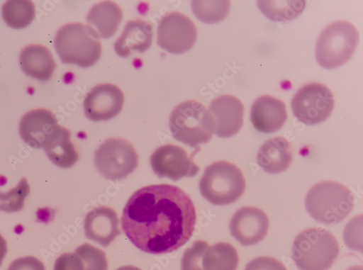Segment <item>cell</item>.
<instances>
[{"label": "cell", "instance_id": "obj_1", "mask_svg": "<svg viewBox=\"0 0 363 270\" xmlns=\"http://www.w3.org/2000/svg\"><path fill=\"white\" fill-rule=\"evenodd\" d=\"M196 213L189 196L170 185L144 187L127 203L122 227L133 244L143 252L172 253L191 238Z\"/></svg>", "mask_w": 363, "mask_h": 270}, {"label": "cell", "instance_id": "obj_2", "mask_svg": "<svg viewBox=\"0 0 363 270\" xmlns=\"http://www.w3.org/2000/svg\"><path fill=\"white\" fill-rule=\"evenodd\" d=\"M352 193L344 185L325 181L308 192L306 206L310 215L318 223L335 225L345 220L354 208Z\"/></svg>", "mask_w": 363, "mask_h": 270}, {"label": "cell", "instance_id": "obj_3", "mask_svg": "<svg viewBox=\"0 0 363 270\" xmlns=\"http://www.w3.org/2000/svg\"><path fill=\"white\" fill-rule=\"evenodd\" d=\"M334 235L321 227L300 232L292 247V259L301 270H328L340 254Z\"/></svg>", "mask_w": 363, "mask_h": 270}, {"label": "cell", "instance_id": "obj_4", "mask_svg": "<svg viewBox=\"0 0 363 270\" xmlns=\"http://www.w3.org/2000/svg\"><path fill=\"white\" fill-rule=\"evenodd\" d=\"M55 48L64 64L88 68L101 57L102 47L99 40L80 23H68L58 30Z\"/></svg>", "mask_w": 363, "mask_h": 270}, {"label": "cell", "instance_id": "obj_5", "mask_svg": "<svg viewBox=\"0 0 363 270\" xmlns=\"http://www.w3.org/2000/svg\"><path fill=\"white\" fill-rule=\"evenodd\" d=\"M199 189L202 196L209 203L225 206L236 202L243 195L246 181L238 167L221 161L206 167Z\"/></svg>", "mask_w": 363, "mask_h": 270}, {"label": "cell", "instance_id": "obj_6", "mask_svg": "<svg viewBox=\"0 0 363 270\" xmlns=\"http://www.w3.org/2000/svg\"><path fill=\"white\" fill-rule=\"evenodd\" d=\"M359 42L355 26L347 21H336L321 33L315 47L317 62L322 67L334 69L342 67L353 56Z\"/></svg>", "mask_w": 363, "mask_h": 270}, {"label": "cell", "instance_id": "obj_7", "mask_svg": "<svg viewBox=\"0 0 363 270\" xmlns=\"http://www.w3.org/2000/svg\"><path fill=\"white\" fill-rule=\"evenodd\" d=\"M169 128L174 139L192 147L208 142L213 135L208 110L195 101L181 103L173 110Z\"/></svg>", "mask_w": 363, "mask_h": 270}, {"label": "cell", "instance_id": "obj_8", "mask_svg": "<svg viewBox=\"0 0 363 270\" xmlns=\"http://www.w3.org/2000/svg\"><path fill=\"white\" fill-rule=\"evenodd\" d=\"M94 161L103 176L116 181L125 179L137 169L139 157L129 141L110 138L96 150Z\"/></svg>", "mask_w": 363, "mask_h": 270}, {"label": "cell", "instance_id": "obj_9", "mask_svg": "<svg viewBox=\"0 0 363 270\" xmlns=\"http://www.w3.org/2000/svg\"><path fill=\"white\" fill-rule=\"evenodd\" d=\"M335 105V97L330 90L317 82L301 87L291 101L294 116L308 125L325 122L334 111Z\"/></svg>", "mask_w": 363, "mask_h": 270}, {"label": "cell", "instance_id": "obj_10", "mask_svg": "<svg viewBox=\"0 0 363 270\" xmlns=\"http://www.w3.org/2000/svg\"><path fill=\"white\" fill-rule=\"evenodd\" d=\"M197 39L194 23L186 16L178 12L164 16L158 27V45L172 54H184L189 51Z\"/></svg>", "mask_w": 363, "mask_h": 270}, {"label": "cell", "instance_id": "obj_11", "mask_svg": "<svg viewBox=\"0 0 363 270\" xmlns=\"http://www.w3.org/2000/svg\"><path fill=\"white\" fill-rule=\"evenodd\" d=\"M150 160L151 167L160 178L167 177L174 181L195 176L200 170L183 147L171 144L158 147Z\"/></svg>", "mask_w": 363, "mask_h": 270}, {"label": "cell", "instance_id": "obj_12", "mask_svg": "<svg viewBox=\"0 0 363 270\" xmlns=\"http://www.w3.org/2000/svg\"><path fill=\"white\" fill-rule=\"evenodd\" d=\"M208 112L211 133L220 137H233L243 126L245 107L235 96H219L211 103Z\"/></svg>", "mask_w": 363, "mask_h": 270}, {"label": "cell", "instance_id": "obj_13", "mask_svg": "<svg viewBox=\"0 0 363 270\" xmlns=\"http://www.w3.org/2000/svg\"><path fill=\"white\" fill-rule=\"evenodd\" d=\"M125 96L122 90L111 84L96 86L84 101L85 116L94 122L108 121L123 110Z\"/></svg>", "mask_w": 363, "mask_h": 270}, {"label": "cell", "instance_id": "obj_14", "mask_svg": "<svg viewBox=\"0 0 363 270\" xmlns=\"http://www.w3.org/2000/svg\"><path fill=\"white\" fill-rule=\"evenodd\" d=\"M230 232L245 247L261 242L267 234L269 220L257 207H243L234 214L230 223Z\"/></svg>", "mask_w": 363, "mask_h": 270}, {"label": "cell", "instance_id": "obj_15", "mask_svg": "<svg viewBox=\"0 0 363 270\" xmlns=\"http://www.w3.org/2000/svg\"><path fill=\"white\" fill-rule=\"evenodd\" d=\"M59 127L55 115L41 108L29 111L22 117L19 133L28 145L43 149Z\"/></svg>", "mask_w": 363, "mask_h": 270}, {"label": "cell", "instance_id": "obj_16", "mask_svg": "<svg viewBox=\"0 0 363 270\" xmlns=\"http://www.w3.org/2000/svg\"><path fill=\"white\" fill-rule=\"evenodd\" d=\"M119 220L114 210L101 206L90 211L84 219L86 237L101 245L108 247L121 235Z\"/></svg>", "mask_w": 363, "mask_h": 270}, {"label": "cell", "instance_id": "obj_17", "mask_svg": "<svg viewBox=\"0 0 363 270\" xmlns=\"http://www.w3.org/2000/svg\"><path fill=\"white\" fill-rule=\"evenodd\" d=\"M287 118L285 103L276 98L262 96L252 105L251 122L260 133L271 134L278 132L286 123Z\"/></svg>", "mask_w": 363, "mask_h": 270}, {"label": "cell", "instance_id": "obj_18", "mask_svg": "<svg viewBox=\"0 0 363 270\" xmlns=\"http://www.w3.org/2000/svg\"><path fill=\"white\" fill-rule=\"evenodd\" d=\"M153 37L152 24L143 20L130 21L116 41L115 51L123 57L130 56L133 52H144L152 45Z\"/></svg>", "mask_w": 363, "mask_h": 270}, {"label": "cell", "instance_id": "obj_19", "mask_svg": "<svg viewBox=\"0 0 363 270\" xmlns=\"http://www.w3.org/2000/svg\"><path fill=\"white\" fill-rule=\"evenodd\" d=\"M123 18L122 9L114 2L104 1L96 4L87 15V27L99 39L115 35Z\"/></svg>", "mask_w": 363, "mask_h": 270}, {"label": "cell", "instance_id": "obj_20", "mask_svg": "<svg viewBox=\"0 0 363 270\" xmlns=\"http://www.w3.org/2000/svg\"><path fill=\"white\" fill-rule=\"evenodd\" d=\"M293 161L289 142L282 137L271 138L259 148L258 164L268 174H279L289 169Z\"/></svg>", "mask_w": 363, "mask_h": 270}, {"label": "cell", "instance_id": "obj_21", "mask_svg": "<svg viewBox=\"0 0 363 270\" xmlns=\"http://www.w3.org/2000/svg\"><path fill=\"white\" fill-rule=\"evenodd\" d=\"M19 61L23 73L40 81L50 80L57 67L51 52L40 45L23 48Z\"/></svg>", "mask_w": 363, "mask_h": 270}, {"label": "cell", "instance_id": "obj_22", "mask_svg": "<svg viewBox=\"0 0 363 270\" xmlns=\"http://www.w3.org/2000/svg\"><path fill=\"white\" fill-rule=\"evenodd\" d=\"M71 132L60 126L49 142L44 147L50 160L60 168L74 167L79 156L71 140Z\"/></svg>", "mask_w": 363, "mask_h": 270}, {"label": "cell", "instance_id": "obj_23", "mask_svg": "<svg viewBox=\"0 0 363 270\" xmlns=\"http://www.w3.org/2000/svg\"><path fill=\"white\" fill-rule=\"evenodd\" d=\"M239 263L237 250L228 243H218L205 251L203 270H236Z\"/></svg>", "mask_w": 363, "mask_h": 270}, {"label": "cell", "instance_id": "obj_24", "mask_svg": "<svg viewBox=\"0 0 363 270\" xmlns=\"http://www.w3.org/2000/svg\"><path fill=\"white\" fill-rule=\"evenodd\" d=\"M2 14L6 23L18 29L27 27L35 18V6L29 0H10L3 6Z\"/></svg>", "mask_w": 363, "mask_h": 270}, {"label": "cell", "instance_id": "obj_25", "mask_svg": "<svg viewBox=\"0 0 363 270\" xmlns=\"http://www.w3.org/2000/svg\"><path fill=\"white\" fill-rule=\"evenodd\" d=\"M261 12L277 22H289L303 12L306 1H258Z\"/></svg>", "mask_w": 363, "mask_h": 270}, {"label": "cell", "instance_id": "obj_26", "mask_svg": "<svg viewBox=\"0 0 363 270\" xmlns=\"http://www.w3.org/2000/svg\"><path fill=\"white\" fill-rule=\"evenodd\" d=\"M192 10L201 21L216 23L225 19L230 10V2L224 1H193Z\"/></svg>", "mask_w": 363, "mask_h": 270}, {"label": "cell", "instance_id": "obj_27", "mask_svg": "<svg viewBox=\"0 0 363 270\" xmlns=\"http://www.w3.org/2000/svg\"><path fill=\"white\" fill-rule=\"evenodd\" d=\"M29 193L28 183L26 178H23L15 189L6 193L0 192V211L6 213L21 212Z\"/></svg>", "mask_w": 363, "mask_h": 270}, {"label": "cell", "instance_id": "obj_28", "mask_svg": "<svg viewBox=\"0 0 363 270\" xmlns=\"http://www.w3.org/2000/svg\"><path fill=\"white\" fill-rule=\"evenodd\" d=\"M75 253L82 259L85 270H108V260L104 251L84 244L79 247Z\"/></svg>", "mask_w": 363, "mask_h": 270}, {"label": "cell", "instance_id": "obj_29", "mask_svg": "<svg viewBox=\"0 0 363 270\" xmlns=\"http://www.w3.org/2000/svg\"><path fill=\"white\" fill-rule=\"evenodd\" d=\"M208 247L207 242L197 241L188 249L182 259V270H203L202 260L205 251Z\"/></svg>", "mask_w": 363, "mask_h": 270}, {"label": "cell", "instance_id": "obj_30", "mask_svg": "<svg viewBox=\"0 0 363 270\" xmlns=\"http://www.w3.org/2000/svg\"><path fill=\"white\" fill-rule=\"evenodd\" d=\"M54 270H85L81 257L76 253H65L55 261Z\"/></svg>", "mask_w": 363, "mask_h": 270}, {"label": "cell", "instance_id": "obj_31", "mask_svg": "<svg viewBox=\"0 0 363 270\" xmlns=\"http://www.w3.org/2000/svg\"><path fill=\"white\" fill-rule=\"evenodd\" d=\"M245 270H287L279 260L267 257H261L252 260Z\"/></svg>", "mask_w": 363, "mask_h": 270}, {"label": "cell", "instance_id": "obj_32", "mask_svg": "<svg viewBox=\"0 0 363 270\" xmlns=\"http://www.w3.org/2000/svg\"><path fill=\"white\" fill-rule=\"evenodd\" d=\"M8 270H46L44 264L34 257L19 258L11 263Z\"/></svg>", "mask_w": 363, "mask_h": 270}, {"label": "cell", "instance_id": "obj_33", "mask_svg": "<svg viewBox=\"0 0 363 270\" xmlns=\"http://www.w3.org/2000/svg\"><path fill=\"white\" fill-rule=\"evenodd\" d=\"M8 253V246L6 240L0 234V266H2L3 261Z\"/></svg>", "mask_w": 363, "mask_h": 270}, {"label": "cell", "instance_id": "obj_34", "mask_svg": "<svg viewBox=\"0 0 363 270\" xmlns=\"http://www.w3.org/2000/svg\"><path fill=\"white\" fill-rule=\"evenodd\" d=\"M117 270H142V269L137 266L129 265V266H124L120 267Z\"/></svg>", "mask_w": 363, "mask_h": 270}, {"label": "cell", "instance_id": "obj_35", "mask_svg": "<svg viewBox=\"0 0 363 270\" xmlns=\"http://www.w3.org/2000/svg\"><path fill=\"white\" fill-rule=\"evenodd\" d=\"M347 270H363V269H362V266H354L350 267V269H348Z\"/></svg>", "mask_w": 363, "mask_h": 270}]
</instances>
